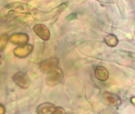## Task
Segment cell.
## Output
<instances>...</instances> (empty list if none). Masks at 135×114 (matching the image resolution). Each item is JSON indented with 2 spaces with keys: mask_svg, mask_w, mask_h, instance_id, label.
<instances>
[{
  "mask_svg": "<svg viewBox=\"0 0 135 114\" xmlns=\"http://www.w3.org/2000/svg\"><path fill=\"white\" fill-rule=\"evenodd\" d=\"M59 64V60L56 57H51V58L42 61L40 64L41 70L45 73H49L53 69L56 68Z\"/></svg>",
  "mask_w": 135,
  "mask_h": 114,
  "instance_id": "3",
  "label": "cell"
},
{
  "mask_svg": "<svg viewBox=\"0 0 135 114\" xmlns=\"http://www.w3.org/2000/svg\"><path fill=\"white\" fill-rule=\"evenodd\" d=\"M105 42L107 43V44L108 46H110V47H114L118 44V40L116 36L113 35V34H110L108 36L106 37L105 38Z\"/></svg>",
  "mask_w": 135,
  "mask_h": 114,
  "instance_id": "9",
  "label": "cell"
},
{
  "mask_svg": "<svg viewBox=\"0 0 135 114\" xmlns=\"http://www.w3.org/2000/svg\"><path fill=\"white\" fill-rule=\"evenodd\" d=\"M63 76H64L63 71H61V69H60L57 67L56 68L53 69L52 71L48 73L46 77V83L49 86H53L62 80Z\"/></svg>",
  "mask_w": 135,
  "mask_h": 114,
  "instance_id": "1",
  "label": "cell"
},
{
  "mask_svg": "<svg viewBox=\"0 0 135 114\" xmlns=\"http://www.w3.org/2000/svg\"><path fill=\"white\" fill-rule=\"evenodd\" d=\"M13 80L15 84L22 89H27L31 82L28 75L23 71H18L15 73L13 77Z\"/></svg>",
  "mask_w": 135,
  "mask_h": 114,
  "instance_id": "2",
  "label": "cell"
},
{
  "mask_svg": "<svg viewBox=\"0 0 135 114\" xmlns=\"http://www.w3.org/2000/svg\"><path fill=\"white\" fill-rule=\"evenodd\" d=\"M33 47L30 44H23L20 45V47L16 48L14 50V53L16 56L19 57V58H24V57L27 56L32 51Z\"/></svg>",
  "mask_w": 135,
  "mask_h": 114,
  "instance_id": "5",
  "label": "cell"
},
{
  "mask_svg": "<svg viewBox=\"0 0 135 114\" xmlns=\"http://www.w3.org/2000/svg\"><path fill=\"white\" fill-rule=\"evenodd\" d=\"M7 41H8V37H7V36L3 35V36L0 37V51H2V50L5 48L6 44H7Z\"/></svg>",
  "mask_w": 135,
  "mask_h": 114,
  "instance_id": "10",
  "label": "cell"
},
{
  "mask_svg": "<svg viewBox=\"0 0 135 114\" xmlns=\"http://www.w3.org/2000/svg\"><path fill=\"white\" fill-rule=\"evenodd\" d=\"M55 108L56 107L52 103L45 102V103L40 105L37 107V112L38 114H51L52 112V111L55 109Z\"/></svg>",
  "mask_w": 135,
  "mask_h": 114,
  "instance_id": "7",
  "label": "cell"
},
{
  "mask_svg": "<svg viewBox=\"0 0 135 114\" xmlns=\"http://www.w3.org/2000/svg\"><path fill=\"white\" fill-rule=\"evenodd\" d=\"M95 77L100 81H106L108 79L109 74L106 68L103 67H97L95 71Z\"/></svg>",
  "mask_w": 135,
  "mask_h": 114,
  "instance_id": "8",
  "label": "cell"
},
{
  "mask_svg": "<svg viewBox=\"0 0 135 114\" xmlns=\"http://www.w3.org/2000/svg\"><path fill=\"white\" fill-rule=\"evenodd\" d=\"M34 33L42 40H48L50 37V33L49 29L42 24H37L33 28Z\"/></svg>",
  "mask_w": 135,
  "mask_h": 114,
  "instance_id": "4",
  "label": "cell"
},
{
  "mask_svg": "<svg viewBox=\"0 0 135 114\" xmlns=\"http://www.w3.org/2000/svg\"><path fill=\"white\" fill-rule=\"evenodd\" d=\"M4 113H5V108L3 105H0V114H4Z\"/></svg>",
  "mask_w": 135,
  "mask_h": 114,
  "instance_id": "13",
  "label": "cell"
},
{
  "mask_svg": "<svg viewBox=\"0 0 135 114\" xmlns=\"http://www.w3.org/2000/svg\"><path fill=\"white\" fill-rule=\"evenodd\" d=\"M51 114H64V110L62 108H55Z\"/></svg>",
  "mask_w": 135,
  "mask_h": 114,
  "instance_id": "12",
  "label": "cell"
},
{
  "mask_svg": "<svg viewBox=\"0 0 135 114\" xmlns=\"http://www.w3.org/2000/svg\"><path fill=\"white\" fill-rule=\"evenodd\" d=\"M29 40V37L25 33H16L13 35L11 38L12 43L16 44L17 45H23L27 43Z\"/></svg>",
  "mask_w": 135,
  "mask_h": 114,
  "instance_id": "6",
  "label": "cell"
},
{
  "mask_svg": "<svg viewBox=\"0 0 135 114\" xmlns=\"http://www.w3.org/2000/svg\"><path fill=\"white\" fill-rule=\"evenodd\" d=\"M77 17H78V14H77L76 13H72V14H70L68 15V16L65 18V19H66L68 22H71V21H73V20L76 19Z\"/></svg>",
  "mask_w": 135,
  "mask_h": 114,
  "instance_id": "11",
  "label": "cell"
}]
</instances>
